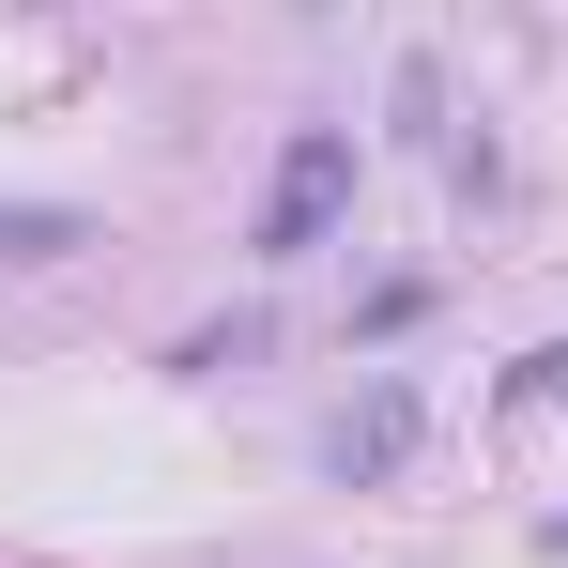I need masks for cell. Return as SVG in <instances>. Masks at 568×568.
Returning a JSON list of instances; mask_svg holds the SVG:
<instances>
[{"mask_svg": "<svg viewBox=\"0 0 568 568\" xmlns=\"http://www.w3.org/2000/svg\"><path fill=\"white\" fill-rule=\"evenodd\" d=\"M507 399H568V338H538V354L507 369Z\"/></svg>", "mask_w": 568, "mask_h": 568, "instance_id": "5", "label": "cell"}, {"mask_svg": "<svg viewBox=\"0 0 568 568\" xmlns=\"http://www.w3.org/2000/svg\"><path fill=\"white\" fill-rule=\"evenodd\" d=\"M62 246H93L78 200H0V262H62Z\"/></svg>", "mask_w": 568, "mask_h": 568, "instance_id": "3", "label": "cell"}, {"mask_svg": "<svg viewBox=\"0 0 568 568\" xmlns=\"http://www.w3.org/2000/svg\"><path fill=\"white\" fill-rule=\"evenodd\" d=\"M338 215H354V123H292L277 185H262V215H246V246H262V262H307Z\"/></svg>", "mask_w": 568, "mask_h": 568, "instance_id": "1", "label": "cell"}, {"mask_svg": "<svg viewBox=\"0 0 568 568\" xmlns=\"http://www.w3.org/2000/svg\"><path fill=\"white\" fill-rule=\"evenodd\" d=\"M399 139H446V62H430V47L399 62Z\"/></svg>", "mask_w": 568, "mask_h": 568, "instance_id": "4", "label": "cell"}, {"mask_svg": "<svg viewBox=\"0 0 568 568\" xmlns=\"http://www.w3.org/2000/svg\"><path fill=\"white\" fill-rule=\"evenodd\" d=\"M415 430H430V399L384 369V384H354L338 415H323V476H354V491H384V476L415 462Z\"/></svg>", "mask_w": 568, "mask_h": 568, "instance_id": "2", "label": "cell"}]
</instances>
